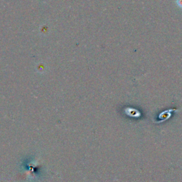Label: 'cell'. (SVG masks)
<instances>
[{
    "mask_svg": "<svg viewBox=\"0 0 182 182\" xmlns=\"http://www.w3.org/2000/svg\"><path fill=\"white\" fill-rule=\"evenodd\" d=\"M173 110H166L163 113H162V114L159 115V120H160V121L159 122H163L164 120H166V119H168V118L171 116V112ZM158 122V123H159Z\"/></svg>",
    "mask_w": 182,
    "mask_h": 182,
    "instance_id": "obj_1",
    "label": "cell"
},
{
    "mask_svg": "<svg viewBox=\"0 0 182 182\" xmlns=\"http://www.w3.org/2000/svg\"><path fill=\"white\" fill-rule=\"evenodd\" d=\"M176 4L179 8L182 9V0H176Z\"/></svg>",
    "mask_w": 182,
    "mask_h": 182,
    "instance_id": "obj_2",
    "label": "cell"
}]
</instances>
